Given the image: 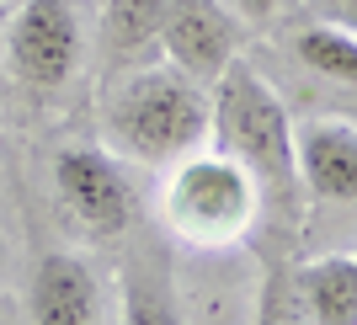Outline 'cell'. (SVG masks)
Here are the masks:
<instances>
[{"label":"cell","instance_id":"cell-14","mask_svg":"<svg viewBox=\"0 0 357 325\" xmlns=\"http://www.w3.org/2000/svg\"><path fill=\"white\" fill-rule=\"evenodd\" d=\"M336 22L357 32V0H336Z\"/></svg>","mask_w":357,"mask_h":325},{"label":"cell","instance_id":"cell-3","mask_svg":"<svg viewBox=\"0 0 357 325\" xmlns=\"http://www.w3.org/2000/svg\"><path fill=\"white\" fill-rule=\"evenodd\" d=\"M256 219V176L224 149L181 155L165 181V224L187 245H235Z\"/></svg>","mask_w":357,"mask_h":325},{"label":"cell","instance_id":"cell-5","mask_svg":"<svg viewBox=\"0 0 357 325\" xmlns=\"http://www.w3.org/2000/svg\"><path fill=\"white\" fill-rule=\"evenodd\" d=\"M54 192H59L64 213L96 240L123 235L139 213L134 181L107 144H64L54 155Z\"/></svg>","mask_w":357,"mask_h":325},{"label":"cell","instance_id":"cell-12","mask_svg":"<svg viewBox=\"0 0 357 325\" xmlns=\"http://www.w3.org/2000/svg\"><path fill=\"white\" fill-rule=\"evenodd\" d=\"M118 325H181L171 294L160 288V278L149 266L128 262L123 266V310H118Z\"/></svg>","mask_w":357,"mask_h":325},{"label":"cell","instance_id":"cell-4","mask_svg":"<svg viewBox=\"0 0 357 325\" xmlns=\"http://www.w3.org/2000/svg\"><path fill=\"white\" fill-rule=\"evenodd\" d=\"M86 54V32L80 11L70 0H22L11 22L0 27V59L11 70L16 86L27 91H59L80 70Z\"/></svg>","mask_w":357,"mask_h":325},{"label":"cell","instance_id":"cell-7","mask_svg":"<svg viewBox=\"0 0 357 325\" xmlns=\"http://www.w3.org/2000/svg\"><path fill=\"white\" fill-rule=\"evenodd\" d=\"M27 325H107L102 282L75 251H43L27 272Z\"/></svg>","mask_w":357,"mask_h":325},{"label":"cell","instance_id":"cell-13","mask_svg":"<svg viewBox=\"0 0 357 325\" xmlns=\"http://www.w3.org/2000/svg\"><path fill=\"white\" fill-rule=\"evenodd\" d=\"M224 6H229L240 22H267V16H278V6H283V0H224Z\"/></svg>","mask_w":357,"mask_h":325},{"label":"cell","instance_id":"cell-1","mask_svg":"<svg viewBox=\"0 0 357 325\" xmlns=\"http://www.w3.org/2000/svg\"><path fill=\"white\" fill-rule=\"evenodd\" d=\"M213 96L176 64H139L102 96V139L118 160L176 165L208 144Z\"/></svg>","mask_w":357,"mask_h":325},{"label":"cell","instance_id":"cell-6","mask_svg":"<svg viewBox=\"0 0 357 325\" xmlns=\"http://www.w3.org/2000/svg\"><path fill=\"white\" fill-rule=\"evenodd\" d=\"M160 54L165 64L213 86L219 70L235 59V11L224 0H171L160 27Z\"/></svg>","mask_w":357,"mask_h":325},{"label":"cell","instance_id":"cell-16","mask_svg":"<svg viewBox=\"0 0 357 325\" xmlns=\"http://www.w3.org/2000/svg\"><path fill=\"white\" fill-rule=\"evenodd\" d=\"M0 6H6V0H0Z\"/></svg>","mask_w":357,"mask_h":325},{"label":"cell","instance_id":"cell-2","mask_svg":"<svg viewBox=\"0 0 357 325\" xmlns=\"http://www.w3.org/2000/svg\"><path fill=\"white\" fill-rule=\"evenodd\" d=\"M213 96V149L235 155L256 181H294V118H288L278 86L251 70L245 59H229L219 80L208 86Z\"/></svg>","mask_w":357,"mask_h":325},{"label":"cell","instance_id":"cell-11","mask_svg":"<svg viewBox=\"0 0 357 325\" xmlns=\"http://www.w3.org/2000/svg\"><path fill=\"white\" fill-rule=\"evenodd\" d=\"M294 59L320 80L357 86V32L342 27V22H314L294 38Z\"/></svg>","mask_w":357,"mask_h":325},{"label":"cell","instance_id":"cell-15","mask_svg":"<svg viewBox=\"0 0 357 325\" xmlns=\"http://www.w3.org/2000/svg\"><path fill=\"white\" fill-rule=\"evenodd\" d=\"M352 266H357V251H352Z\"/></svg>","mask_w":357,"mask_h":325},{"label":"cell","instance_id":"cell-9","mask_svg":"<svg viewBox=\"0 0 357 325\" xmlns=\"http://www.w3.org/2000/svg\"><path fill=\"white\" fill-rule=\"evenodd\" d=\"M298 298L310 325H357V266L352 256H314L298 266Z\"/></svg>","mask_w":357,"mask_h":325},{"label":"cell","instance_id":"cell-8","mask_svg":"<svg viewBox=\"0 0 357 325\" xmlns=\"http://www.w3.org/2000/svg\"><path fill=\"white\" fill-rule=\"evenodd\" d=\"M294 176L326 203H357V123H294Z\"/></svg>","mask_w":357,"mask_h":325},{"label":"cell","instance_id":"cell-10","mask_svg":"<svg viewBox=\"0 0 357 325\" xmlns=\"http://www.w3.org/2000/svg\"><path fill=\"white\" fill-rule=\"evenodd\" d=\"M171 0H107L102 6V43L112 59H139L160 48V27Z\"/></svg>","mask_w":357,"mask_h":325}]
</instances>
